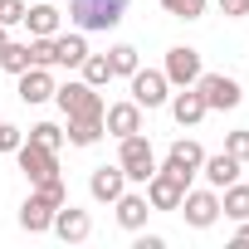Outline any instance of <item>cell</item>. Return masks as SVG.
I'll list each match as a JSON object with an SVG mask.
<instances>
[{
	"instance_id": "1",
	"label": "cell",
	"mask_w": 249,
	"mask_h": 249,
	"mask_svg": "<svg viewBox=\"0 0 249 249\" xmlns=\"http://www.w3.org/2000/svg\"><path fill=\"white\" fill-rule=\"evenodd\" d=\"M127 5H132V0H69V20L83 35H107V30L122 25Z\"/></svg>"
},
{
	"instance_id": "2",
	"label": "cell",
	"mask_w": 249,
	"mask_h": 249,
	"mask_svg": "<svg viewBox=\"0 0 249 249\" xmlns=\"http://www.w3.org/2000/svg\"><path fill=\"white\" fill-rule=\"evenodd\" d=\"M54 103H59V112L73 122V117H103V93L93 88V83H83V78H69V83H54Z\"/></svg>"
},
{
	"instance_id": "3",
	"label": "cell",
	"mask_w": 249,
	"mask_h": 249,
	"mask_svg": "<svg viewBox=\"0 0 249 249\" xmlns=\"http://www.w3.org/2000/svg\"><path fill=\"white\" fill-rule=\"evenodd\" d=\"M117 166H122V176H127L132 186H147V176L157 171V152H152V142H147L142 132L117 137Z\"/></svg>"
},
{
	"instance_id": "4",
	"label": "cell",
	"mask_w": 249,
	"mask_h": 249,
	"mask_svg": "<svg viewBox=\"0 0 249 249\" xmlns=\"http://www.w3.org/2000/svg\"><path fill=\"white\" fill-rule=\"evenodd\" d=\"M15 161H20V171L30 176V186L59 176V152H49V147H39V142H30V137L15 147Z\"/></svg>"
},
{
	"instance_id": "5",
	"label": "cell",
	"mask_w": 249,
	"mask_h": 249,
	"mask_svg": "<svg viewBox=\"0 0 249 249\" xmlns=\"http://www.w3.org/2000/svg\"><path fill=\"white\" fill-rule=\"evenodd\" d=\"M176 210L186 215L191 230H210V225L220 220V191H215V186H205V191H186Z\"/></svg>"
},
{
	"instance_id": "6",
	"label": "cell",
	"mask_w": 249,
	"mask_h": 249,
	"mask_svg": "<svg viewBox=\"0 0 249 249\" xmlns=\"http://www.w3.org/2000/svg\"><path fill=\"white\" fill-rule=\"evenodd\" d=\"M161 73H166V83L171 88H191L205 69H200V49H191V44H176V49H166V64H161Z\"/></svg>"
},
{
	"instance_id": "7",
	"label": "cell",
	"mask_w": 249,
	"mask_h": 249,
	"mask_svg": "<svg viewBox=\"0 0 249 249\" xmlns=\"http://www.w3.org/2000/svg\"><path fill=\"white\" fill-rule=\"evenodd\" d=\"M166 98H171V83H166L161 69H137V73H132V103H137L142 112L166 107Z\"/></svg>"
},
{
	"instance_id": "8",
	"label": "cell",
	"mask_w": 249,
	"mask_h": 249,
	"mask_svg": "<svg viewBox=\"0 0 249 249\" xmlns=\"http://www.w3.org/2000/svg\"><path fill=\"white\" fill-rule=\"evenodd\" d=\"M196 88H200L205 107H220V112L244 103V88H239V78H230V73H200V78H196Z\"/></svg>"
},
{
	"instance_id": "9",
	"label": "cell",
	"mask_w": 249,
	"mask_h": 249,
	"mask_svg": "<svg viewBox=\"0 0 249 249\" xmlns=\"http://www.w3.org/2000/svg\"><path fill=\"white\" fill-rule=\"evenodd\" d=\"M186 191H191V186H186L176 171H166V166H157V171L147 176V200H152V210H176Z\"/></svg>"
},
{
	"instance_id": "10",
	"label": "cell",
	"mask_w": 249,
	"mask_h": 249,
	"mask_svg": "<svg viewBox=\"0 0 249 249\" xmlns=\"http://www.w3.org/2000/svg\"><path fill=\"white\" fill-rule=\"evenodd\" d=\"M200 161H205L200 142H191V137H176V142L166 147V161H161V166H166V171H176V176L191 186V181L200 176Z\"/></svg>"
},
{
	"instance_id": "11",
	"label": "cell",
	"mask_w": 249,
	"mask_h": 249,
	"mask_svg": "<svg viewBox=\"0 0 249 249\" xmlns=\"http://www.w3.org/2000/svg\"><path fill=\"white\" fill-rule=\"evenodd\" d=\"M49 230H54L64 244H83V239L93 234V220H88V210H78V205L64 200V205L54 210V225H49Z\"/></svg>"
},
{
	"instance_id": "12",
	"label": "cell",
	"mask_w": 249,
	"mask_h": 249,
	"mask_svg": "<svg viewBox=\"0 0 249 249\" xmlns=\"http://www.w3.org/2000/svg\"><path fill=\"white\" fill-rule=\"evenodd\" d=\"M103 132H107V137H132V132H142V107H137L132 98L103 107Z\"/></svg>"
},
{
	"instance_id": "13",
	"label": "cell",
	"mask_w": 249,
	"mask_h": 249,
	"mask_svg": "<svg viewBox=\"0 0 249 249\" xmlns=\"http://www.w3.org/2000/svg\"><path fill=\"white\" fill-rule=\"evenodd\" d=\"M122 191H127V176H122V166H117V161H112V166H93V176H88V196H93V200L112 205Z\"/></svg>"
},
{
	"instance_id": "14",
	"label": "cell",
	"mask_w": 249,
	"mask_h": 249,
	"mask_svg": "<svg viewBox=\"0 0 249 249\" xmlns=\"http://www.w3.org/2000/svg\"><path fill=\"white\" fill-rule=\"evenodd\" d=\"M112 205H117V225H122V230H147V215H152L147 191H122Z\"/></svg>"
},
{
	"instance_id": "15",
	"label": "cell",
	"mask_w": 249,
	"mask_h": 249,
	"mask_svg": "<svg viewBox=\"0 0 249 249\" xmlns=\"http://www.w3.org/2000/svg\"><path fill=\"white\" fill-rule=\"evenodd\" d=\"M166 103H171V117H176V122H181V127H196V122H200V117H205V112H210V107H205V98H200V88H196V83H191V88H181V93H176V98H166Z\"/></svg>"
},
{
	"instance_id": "16",
	"label": "cell",
	"mask_w": 249,
	"mask_h": 249,
	"mask_svg": "<svg viewBox=\"0 0 249 249\" xmlns=\"http://www.w3.org/2000/svg\"><path fill=\"white\" fill-rule=\"evenodd\" d=\"M54 98V73L49 69H25L20 73V103L35 107V103H49Z\"/></svg>"
},
{
	"instance_id": "17",
	"label": "cell",
	"mask_w": 249,
	"mask_h": 249,
	"mask_svg": "<svg viewBox=\"0 0 249 249\" xmlns=\"http://www.w3.org/2000/svg\"><path fill=\"white\" fill-rule=\"evenodd\" d=\"M239 157H230V152H220V157H205L200 161V176H205V186H215V191H225L230 181H239Z\"/></svg>"
},
{
	"instance_id": "18",
	"label": "cell",
	"mask_w": 249,
	"mask_h": 249,
	"mask_svg": "<svg viewBox=\"0 0 249 249\" xmlns=\"http://www.w3.org/2000/svg\"><path fill=\"white\" fill-rule=\"evenodd\" d=\"M54 210H59V205H49L44 196L30 191V200L20 205V230H25V234H44V230L54 225Z\"/></svg>"
},
{
	"instance_id": "19",
	"label": "cell",
	"mask_w": 249,
	"mask_h": 249,
	"mask_svg": "<svg viewBox=\"0 0 249 249\" xmlns=\"http://www.w3.org/2000/svg\"><path fill=\"white\" fill-rule=\"evenodd\" d=\"M88 59V39H83V30H73V35H54V64L59 69H78Z\"/></svg>"
},
{
	"instance_id": "20",
	"label": "cell",
	"mask_w": 249,
	"mask_h": 249,
	"mask_svg": "<svg viewBox=\"0 0 249 249\" xmlns=\"http://www.w3.org/2000/svg\"><path fill=\"white\" fill-rule=\"evenodd\" d=\"M220 215L225 220H249V186H239V181H230L225 186V196H220Z\"/></svg>"
},
{
	"instance_id": "21",
	"label": "cell",
	"mask_w": 249,
	"mask_h": 249,
	"mask_svg": "<svg viewBox=\"0 0 249 249\" xmlns=\"http://www.w3.org/2000/svg\"><path fill=\"white\" fill-rule=\"evenodd\" d=\"M59 20H64V15H59L54 5H30L20 25H25L30 35H59Z\"/></svg>"
},
{
	"instance_id": "22",
	"label": "cell",
	"mask_w": 249,
	"mask_h": 249,
	"mask_svg": "<svg viewBox=\"0 0 249 249\" xmlns=\"http://www.w3.org/2000/svg\"><path fill=\"white\" fill-rule=\"evenodd\" d=\"M107 64H112V78H132V73L142 69V59H137L132 44H112V49H107Z\"/></svg>"
},
{
	"instance_id": "23",
	"label": "cell",
	"mask_w": 249,
	"mask_h": 249,
	"mask_svg": "<svg viewBox=\"0 0 249 249\" xmlns=\"http://www.w3.org/2000/svg\"><path fill=\"white\" fill-rule=\"evenodd\" d=\"M73 147H93L98 137H103V117H73L69 122V132H64Z\"/></svg>"
},
{
	"instance_id": "24",
	"label": "cell",
	"mask_w": 249,
	"mask_h": 249,
	"mask_svg": "<svg viewBox=\"0 0 249 249\" xmlns=\"http://www.w3.org/2000/svg\"><path fill=\"white\" fill-rule=\"evenodd\" d=\"M0 69L15 73V78H20L25 69H35V64H30V44H15V39H10L5 49H0Z\"/></svg>"
},
{
	"instance_id": "25",
	"label": "cell",
	"mask_w": 249,
	"mask_h": 249,
	"mask_svg": "<svg viewBox=\"0 0 249 249\" xmlns=\"http://www.w3.org/2000/svg\"><path fill=\"white\" fill-rule=\"evenodd\" d=\"M78 69H83V83H93V88L112 83V64H107V54H88Z\"/></svg>"
},
{
	"instance_id": "26",
	"label": "cell",
	"mask_w": 249,
	"mask_h": 249,
	"mask_svg": "<svg viewBox=\"0 0 249 249\" xmlns=\"http://www.w3.org/2000/svg\"><path fill=\"white\" fill-rule=\"evenodd\" d=\"M30 64L54 69V35H30Z\"/></svg>"
},
{
	"instance_id": "27",
	"label": "cell",
	"mask_w": 249,
	"mask_h": 249,
	"mask_svg": "<svg viewBox=\"0 0 249 249\" xmlns=\"http://www.w3.org/2000/svg\"><path fill=\"white\" fill-rule=\"evenodd\" d=\"M30 142L59 152V147H64V127H59V122H35V127H30Z\"/></svg>"
},
{
	"instance_id": "28",
	"label": "cell",
	"mask_w": 249,
	"mask_h": 249,
	"mask_svg": "<svg viewBox=\"0 0 249 249\" xmlns=\"http://www.w3.org/2000/svg\"><path fill=\"white\" fill-rule=\"evenodd\" d=\"M161 10L176 20H200L205 15V0H161Z\"/></svg>"
},
{
	"instance_id": "29",
	"label": "cell",
	"mask_w": 249,
	"mask_h": 249,
	"mask_svg": "<svg viewBox=\"0 0 249 249\" xmlns=\"http://www.w3.org/2000/svg\"><path fill=\"white\" fill-rule=\"evenodd\" d=\"M35 196H44L49 205H64V200H69V186H64V176H49V181L35 186Z\"/></svg>"
},
{
	"instance_id": "30",
	"label": "cell",
	"mask_w": 249,
	"mask_h": 249,
	"mask_svg": "<svg viewBox=\"0 0 249 249\" xmlns=\"http://www.w3.org/2000/svg\"><path fill=\"white\" fill-rule=\"evenodd\" d=\"M25 10H30L25 0H0V25H5V30H15V25L25 20Z\"/></svg>"
},
{
	"instance_id": "31",
	"label": "cell",
	"mask_w": 249,
	"mask_h": 249,
	"mask_svg": "<svg viewBox=\"0 0 249 249\" xmlns=\"http://www.w3.org/2000/svg\"><path fill=\"white\" fill-rule=\"evenodd\" d=\"M225 152L239 157V161H249V127H234V132L225 137Z\"/></svg>"
},
{
	"instance_id": "32",
	"label": "cell",
	"mask_w": 249,
	"mask_h": 249,
	"mask_svg": "<svg viewBox=\"0 0 249 249\" xmlns=\"http://www.w3.org/2000/svg\"><path fill=\"white\" fill-rule=\"evenodd\" d=\"M20 142H25V132L15 127V122H5V117H0V152H15Z\"/></svg>"
},
{
	"instance_id": "33",
	"label": "cell",
	"mask_w": 249,
	"mask_h": 249,
	"mask_svg": "<svg viewBox=\"0 0 249 249\" xmlns=\"http://www.w3.org/2000/svg\"><path fill=\"white\" fill-rule=\"evenodd\" d=\"M220 10H225L230 20H244V15H249V0H220Z\"/></svg>"
},
{
	"instance_id": "34",
	"label": "cell",
	"mask_w": 249,
	"mask_h": 249,
	"mask_svg": "<svg viewBox=\"0 0 249 249\" xmlns=\"http://www.w3.org/2000/svg\"><path fill=\"white\" fill-rule=\"evenodd\" d=\"M161 244H166L161 234H147V230H137V249H161Z\"/></svg>"
},
{
	"instance_id": "35",
	"label": "cell",
	"mask_w": 249,
	"mask_h": 249,
	"mask_svg": "<svg viewBox=\"0 0 249 249\" xmlns=\"http://www.w3.org/2000/svg\"><path fill=\"white\" fill-rule=\"evenodd\" d=\"M234 244H249V220H239V230H234Z\"/></svg>"
},
{
	"instance_id": "36",
	"label": "cell",
	"mask_w": 249,
	"mask_h": 249,
	"mask_svg": "<svg viewBox=\"0 0 249 249\" xmlns=\"http://www.w3.org/2000/svg\"><path fill=\"white\" fill-rule=\"evenodd\" d=\"M5 44H10V30H5V25H0V49H5Z\"/></svg>"
}]
</instances>
